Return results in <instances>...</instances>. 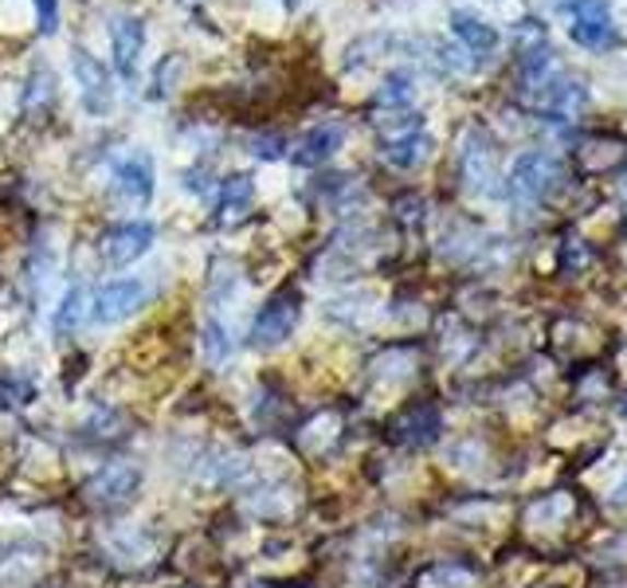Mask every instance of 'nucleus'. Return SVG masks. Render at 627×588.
<instances>
[{
    "label": "nucleus",
    "instance_id": "f257e3e1",
    "mask_svg": "<svg viewBox=\"0 0 627 588\" xmlns=\"http://www.w3.org/2000/svg\"><path fill=\"white\" fill-rule=\"evenodd\" d=\"M553 4L572 20L569 24L572 44L589 47V51H596V56L600 51L619 47V39H624L616 28V20H612L608 0H553Z\"/></svg>",
    "mask_w": 627,
    "mask_h": 588
},
{
    "label": "nucleus",
    "instance_id": "f03ea898",
    "mask_svg": "<svg viewBox=\"0 0 627 588\" xmlns=\"http://www.w3.org/2000/svg\"><path fill=\"white\" fill-rule=\"evenodd\" d=\"M557 185H561V161L545 150L522 153V158L514 161V169H510V196L525 208L542 205Z\"/></svg>",
    "mask_w": 627,
    "mask_h": 588
},
{
    "label": "nucleus",
    "instance_id": "7ed1b4c3",
    "mask_svg": "<svg viewBox=\"0 0 627 588\" xmlns=\"http://www.w3.org/2000/svg\"><path fill=\"white\" fill-rule=\"evenodd\" d=\"M141 491V468L130 459H118V463H106L98 475L86 479L83 495L94 510H126V506L138 498Z\"/></svg>",
    "mask_w": 627,
    "mask_h": 588
},
{
    "label": "nucleus",
    "instance_id": "20e7f679",
    "mask_svg": "<svg viewBox=\"0 0 627 588\" xmlns=\"http://www.w3.org/2000/svg\"><path fill=\"white\" fill-rule=\"evenodd\" d=\"M302 322V295L299 290H279L267 307L255 314L252 322V346L255 349H279L282 342H291L294 330Z\"/></svg>",
    "mask_w": 627,
    "mask_h": 588
},
{
    "label": "nucleus",
    "instance_id": "39448f33",
    "mask_svg": "<svg viewBox=\"0 0 627 588\" xmlns=\"http://www.w3.org/2000/svg\"><path fill=\"white\" fill-rule=\"evenodd\" d=\"M525 103H530V111L545 114V118H572L577 111H584V103H589V91H584V83H577V79L569 76H557V71H549V76H542L537 83L522 87Z\"/></svg>",
    "mask_w": 627,
    "mask_h": 588
},
{
    "label": "nucleus",
    "instance_id": "423d86ee",
    "mask_svg": "<svg viewBox=\"0 0 627 588\" xmlns=\"http://www.w3.org/2000/svg\"><path fill=\"white\" fill-rule=\"evenodd\" d=\"M146 302H150V287L141 279H111L106 287H98V295H94L91 314L98 326H118V322L138 314Z\"/></svg>",
    "mask_w": 627,
    "mask_h": 588
},
{
    "label": "nucleus",
    "instance_id": "0eeeda50",
    "mask_svg": "<svg viewBox=\"0 0 627 588\" xmlns=\"http://www.w3.org/2000/svg\"><path fill=\"white\" fill-rule=\"evenodd\" d=\"M153 240H158V228L146 224V220H130V224H114L103 232L98 240V255H103L106 267H130L133 260L150 252Z\"/></svg>",
    "mask_w": 627,
    "mask_h": 588
},
{
    "label": "nucleus",
    "instance_id": "6e6552de",
    "mask_svg": "<svg viewBox=\"0 0 627 588\" xmlns=\"http://www.w3.org/2000/svg\"><path fill=\"white\" fill-rule=\"evenodd\" d=\"M111 51H114V71L126 79H133L138 71V56L146 51V20L118 12L111 16Z\"/></svg>",
    "mask_w": 627,
    "mask_h": 588
},
{
    "label": "nucleus",
    "instance_id": "1a4fd4ad",
    "mask_svg": "<svg viewBox=\"0 0 627 588\" xmlns=\"http://www.w3.org/2000/svg\"><path fill=\"white\" fill-rule=\"evenodd\" d=\"M463 177L471 193H495V146L483 130H471L463 141Z\"/></svg>",
    "mask_w": 627,
    "mask_h": 588
},
{
    "label": "nucleus",
    "instance_id": "9d476101",
    "mask_svg": "<svg viewBox=\"0 0 627 588\" xmlns=\"http://www.w3.org/2000/svg\"><path fill=\"white\" fill-rule=\"evenodd\" d=\"M346 134H349L346 122H318L314 130L302 134L299 150H294V161H299V165H306V169L326 165V161L334 158L341 146H346Z\"/></svg>",
    "mask_w": 627,
    "mask_h": 588
},
{
    "label": "nucleus",
    "instance_id": "9b49d317",
    "mask_svg": "<svg viewBox=\"0 0 627 588\" xmlns=\"http://www.w3.org/2000/svg\"><path fill=\"white\" fill-rule=\"evenodd\" d=\"M76 76L83 83V106L91 114H106L111 111L114 87H111V71H106L91 51H76Z\"/></svg>",
    "mask_w": 627,
    "mask_h": 588
},
{
    "label": "nucleus",
    "instance_id": "f8f14e48",
    "mask_svg": "<svg viewBox=\"0 0 627 588\" xmlns=\"http://www.w3.org/2000/svg\"><path fill=\"white\" fill-rule=\"evenodd\" d=\"M114 185H118L123 196H130L133 205H150L153 200V158L150 153H130L123 165L114 169Z\"/></svg>",
    "mask_w": 627,
    "mask_h": 588
},
{
    "label": "nucleus",
    "instance_id": "ddd939ff",
    "mask_svg": "<svg viewBox=\"0 0 627 588\" xmlns=\"http://www.w3.org/2000/svg\"><path fill=\"white\" fill-rule=\"evenodd\" d=\"M451 32L460 36V44L467 47L471 56H478V59H487V56H495V47H498V32L490 28L487 20L483 16H475V12H451Z\"/></svg>",
    "mask_w": 627,
    "mask_h": 588
},
{
    "label": "nucleus",
    "instance_id": "4468645a",
    "mask_svg": "<svg viewBox=\"0 0 627 588\" xmlns=\"http://www.w3.org/2000/svg\"><path fill=\"white\" fill-rule=\"evenodd\" d=\"M384 161L393 169H416L431 158V138L423 130H413V134H396V138L384 141Z\"/></svg>",
    "mask_w": 627,
    "mask_h": 588
},
{
    "label": "nucleus",
    "instance_id": "2eb2a0df",
    "mask_svg": "<svg viewBox=\"0 0 627 588\" xmlns=\"http://www.w3.org/2000/svg\"><path fill=\"white\" fill-rule=\"evenodd\" d=\"M252 205H255V185H252V177H228V181H220V205H216V212H220V220H244L247 212H252Z\"/></svg>",
    "mask_w": 627,
    "mask_h": 588
},
{
    "label": "nucleus",
    "instance_id": "dca6fc26",
    "mask_svg": "<svg viewBox=\"0 0 627 588\" xmlns=\"http://www.w3.org/2000/svg\"><path fill=\"white\" fill-rule=\"evenodd\" d=\"M51 103H56V76L39 67V71H32L20 106H24V114H32V118H44V114L51 111Z\"/></svg>",
    "mask_w": 627,
    "mask_h": 588
},
{
    "label": "nucleus",
    "instance_id": "f3484780",
    "mask_svg": "<svg viewBox=\"0 0 627 588\" xmlns=\"http://www.w3.org/2000/svg\"><path fill=\"white\" fill-rule=\"evenodd\" d=\"M408 99H413V76H408V71H396V76H388L381 83V91H376V103L388 106V111H396V106H408Z\"/></svg>",
    "mask_w": 627,
    "mask_h": 588
},
{
    "label": "nucleus",
    "instance_id": "a211bd4d",
    "mask_svg": "<svg viewBox=\"0 0 627 588\" xmlns=\"http://www.w3.org/2000/svg\"><path fill=\"white\" fill-rule=\"evenodd\" d=\"M79 314H83V290H67V299L59 302L56 310V330L59 334H71L79 322Z\"/></svg>",
    "mask_w": 627,
    "mask_h": 588
},
{
    "label": "nucleus",
    "instance_id": "6ab92c4d",
    "mask_svg": "<svg viewBox=\"0 0 627 588\" xmlns=\"http://www.w3.org/2000/svg\"><path fill=\"white\" fill-rule=\"evenodd\" d=\"M228 354H232V337H228V330L220 326V322H208L205 326V357L208 361H224Z\"/></svg>",
    "mask_w": 627,
    "mask_h": 588
},
{
    "label": "nucleus",
    "instance_id": "aec40b11",
    "mask_svg": "<svg viewBox=\"0 0 627 588\" xmlns=\"http://www.w3.org/2000/svg\"><path fill=\"white\" fill-rule=\"evenodd\" d=\"M36 16H39V32H44V36H56L59 32V0H36Z\"/></svg>",
    "mask_w": 627,
    "mask_h": 588
},
{
    "label": "nucleus",
    "instance_id": "412c9836",
    "mask_svg": "<svg viewBox=\"0 0 627 588\" xmlns=\"http://www.w3.org/2000/svg\"><path fill=\"white\" fill-rule=\"evenodd\" d=\"M252 146H255V153H259V158H282V138H279V134H263V138H255L252 141Z\"/></svg>",
    "mask_w": 627,
    "mask_h": 588
},
{
    "label": "nucleus",
    "instance_id": "4be33fe9",
    "mask_svg": "<svg viewBox=\"0 0 627 588\" xmlns=\"http://www.w3.org/2000/svg\"><path fill=\"white\" fill-rule=\"evenodd\" d=\"M616 498H627V475H624V483L616 486Z\"/></svg>",
    "mask_w": 627,
    "mask_h": 588
}]
</instances>
